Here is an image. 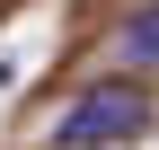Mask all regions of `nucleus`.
<instances>
[{"instance_id": "obj_1", "label": "nucleus", "mask_w": 159, "mask_h": 150, "mask_svg": "<svg viewBox=\"0 0 159 150\" xmlns=\"http://www.w3.org/2000/svg\"><path fill=\"white\" fill-rule=\"evenodd\" d=\"M142 115H150V88L142 80H97V88H80V106L53 124V150H106V141L142 133Z\"/></svg>"}, {"instance_id": "obj_2", "label": "nucleus", "mask_w": 159, "mask_h": 150, "mask_svg": "<svg viewBox=\"0 0 159 150\" xmlns=\"http://www.w3.org/2000/svg\"><path fill=\"white\" fill-rule=\"evenodd\" d=\"M115 44H124V62H142V71H159V0H142V9L124 18V35H115Z\"/></svg>"}]
</instances>
